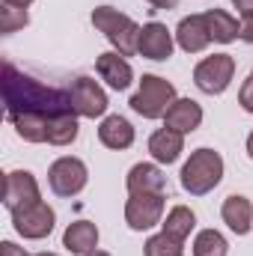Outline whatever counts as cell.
<instances>
[{
    "label": "cell",
    "mask_w": 253,
    "mask_h": 256,
    "mask_svg": "<svg viewBox=\"0 0 253 256\" xmlns=\"http://www.w3.org/2000/svg\"><path fill=\"white\" fill-rule=\"evenodd\" d=\"M96 72H98V78H102L110 90H116V92H122V90H128V86L134 84V68H131V63H128L122 54H116V51L102 54V57L96 60Z\"/></svg>",
    "instance_id": "4fadbf2b"
},
{
    "label": "cell",
    "mask_w": 253,
    "mask_h": 256,
    "mask_svg": "<svg viewBox=\"0 0 253 256\" xmlns=\"http://www.w3.org/2000/svg\"><path fill=\"white\" fill-rule=\"evenodd\" d=\"M164 194H131L126 202V224L134 232H146L164 224Z\"/></svg>",
    "instance_id": "8992f818"
},
{
    "label": "cell",
    "mask_w": 253,
    "mask_h": 256,
    "mask_svg": "<svg viewBox=\"0 0 253 256\" xmlns=\"http://www.w3.org/2000/svg\"><path fill=\"white\" fill-rule=\"evenodd\" d=\"M86 182H90V170H86V164L80 161V158H74V155H63V158H57L54 164H51V170H48V185H51V191L57 194V196H78V194L86 188Z\"/></svg>",
    "instance_id": "52a82bcc"
},
{
    "label": "cell",
    "mask_w": 253,
    "mask_h": 256,
    "mask_svg": "<svg viewBox=\"0 0 253 256\" xmlns=\"http://www.w3.org/2000/svg\"><path fill=\"white\" fill-rule=\"evenodd\" d=\"M146 3H149L155 12H161V9H167V12H170V9H176V6H179V0H146Z\"/></svg>",
    "instance_id": "f546056e"
},
{
    "label": "cell",
    "mask_w": 253,
    "mask_h": 256,
    "mask_svg": "<svg viewBox=\"0 0 253 256\" xmlns=\"http://www.w3.org/2000/svg\"><path fill=\"white\" fill-rule=\"evenodd\" d=\"M33 256H57V254H48V250H45V254H33Z\"/></svg>",
    "instance_id": "e575fe53"
},
{
    "label": "cell",
    "mask_w": 253,
    "mask_h": 256,
    "mask_svg": "<svg viewBox=\"0 0 253 256\" xmlns=\"http://www.w3.org/2000/svg\"><path fill=\"white\" fill-rule=\"evenodd\" d=\"M176 45L185 54H202L212 45V33H208L206 15H188V18L179 21V27H176Z\"/></svg>",
    "instance_id": "7c38bea8"
},
{
    "label": "cell",
    "mask_w": 253,
    "mask_h": 256,
    "mask_svg": "<svg viewBox=\"0 0 253 256\" xmlns=\"http://www.w3.org/2000/svg\"><path fill=\"white\" fill-rule=\"evenodd\" d=\"M182 152H185V134L173 128H158L149 137V155L155 158V164H176Z\"/></svg>",
    "instance_id": "2e32d148"
},
{
    "label": "cell",
    "mask_w": 253,
    "mask_h": 256,
    "mask_svg": "<svg viewBox=\"0 0 253 256\" xmlns=\"http://www.w3.org/2000/svg\"><path fill=\"white\" fill-rule=\"evenodd\" d=\"M6 6H18V9H30L33 6V0H3Z\"/></svg>",
    "instance_id": "1f68e13d"
},
{
    "label": "cell",
    "mask_w": 253,
    "mask_h": 256,
    "mask_svg": "<svg viewBox=\"0 0 253 256\" xmlns=\"http://www.w3.org/2000/svg\"><path fill=\"white\" fill-rule=\"evenodd\" d=\"M248 158L253 161V131H250V137H248Z\"/></svg>",
    "instance_id": "d6a6232c"
},
{
    "label": "cell",
    "mask_w": 253,
    "mask_h": 256,
    "mask_svg": "<svg viewBox=\"0 0 253 256\" xmlns=\"http://www.w3.org/2000/svg\"><path fill=\"white\" fill-rule=\"evenodd\" d=\"M200 126H202V108L194 98H176L164 116V128H173L179 134H190Z\"/></svg>",
    "instance_id": "ac0fdd59"
},
{
    "label": "cell",
    "mask_w": 253,
    "mask_h": 256,
    "mask_svg": "<svg viewBox=\"0 0 253 256\" xmlns=\"http://www.w3.org/2000/svg\"><path fill=\"white\" fill-rule=\"evenodd\" d=\"M194 230H196V214L190 212L188 206H173L167 220L161 224V232H167V236H173L179 242H188Z\"/></svg>",
    "instance_id": "44dd1931"
},
{
    "label": "cell",
    "mask_w": 253,
    "mask_h": 256,
    "mask_svg": "<svg viewBox=\"0 0 253 256\" xmlns=\"http://www.w3.org/2000/svg\"><path fill=\"white\" fill-rule=\"evenodd\" d=\"M3 104H6V120L12 116H45L54 120L60 114L74 110L72 104V92L60 90V86H48L42 80H36L33 74H24L21 68H15L12 63H3Z\"/></svg>",
    "instance_id": "6da1fadb"
},
{
    "label": "cell",
    "mask_w": 253,
    "mask_h": 256,
    "mask_svg": "<svg viewBox=\"0 0 253 256\" xmlns=\"http://www.w3.org/2000/svg\"><path fill=\"white\" fill-rule=\"evenodd\" d=\"M232 6H236L242 15H250L253 12V0H232Z\"/></svg>",
    "instance_id": "4dcf8cb0"
},
{
    "label": "cell",
    "mask_w": 253,
    "mask_h": 256,
    "mask_svg": "<svg viewBox=\"0 0 253 256\" xmlns=\"http://www.w3.org/2000/svg\"><path fill=\"white\" fill-rule=\"evenodd\" d=\"M9 122H12L15 131H18L21 140H27V143H48L51 120H45V116H33V114H24V116H12Z\"/></svg>",
    "instance_id": "603a6c76"
},
{
    "label": "cell",
    "mask_w": 253,
    "mask_h": 256,
    "mask_svg": "<svg viewBox=\"0 0 253 256\" xmlns=\"http://www.w3.org/2000/svg\"><path fill=\"white\" fill-rule=\"evenodd\" d=\"M238 104H242L248 114H253V74L242 84V90H238Z\"/></svg>",
    "instance_id": "4316f807"
},
{
    "label": "cell",
    "mask_w": 253,
    "mask_h": 256,
    "mask_svg": "<svg viewBox=\"0 0 253 256\" xmlns=\"http://www.w3.org/2000/svg\"><path fill=\"white\" fill-rule=\"evenodd\" d=\"M176 98H179V96H176V86H173L170 80H164V78H158V74H143V78H140V90L131 96L128 104H131V110H134L137 116H143V120H164Z\"/></svg>",
    "instance_id": "277c9868"
},
{
    "label": "cell",
    "mask_w": 253,
    "mask_h": 256,
    "mask_svg": "<svg viewBox=\"0 0 253 256\" xmlns=\"http://www.w3.org/2000/svg\"><path fill=\"white\" fill-rule=\"evenodd\" d=\"M68 92H72L74 114H78L80 120H98V116H104L108 108H110L104 86H102L98 80H92V78H78Z\"/></svg>",
    "instance_id": "30bf717a"
},
{
    "label": "cell",
    "mask_w": 253,
    "mask_h": 256,
    "mask_svg": "<svg viewBox=\"0 0 253 256\" xmlns=\"http://www.w3.org/2000/svg\"><path fill=\"white\" fill-rule=\"evenodd\" d=\"M232 78H236V57H230V54L206 57L194 68V84L206 96H224L230 90Z\"/></svg>",
    "instance_id": "5b68a950"
},
{
    "label": "cell",
    "mask_w": 253,
    "mask_h": 256,
    "mask_svg": "<svg viewBox=\"0 0 253 256\" xmlns=\"http://www.w3.org/2000/svg\"><path fill=\"white\" fill-rule=\"evenodd\" d=\"M190 250H194V256H226L230 254V242L218 230H200Z\"/></svg>",
    "instance_id": "cb8c5ba5"
},
{
    "label": "cell",
    "mask_w": 253,
    "mask_h": 256,
    "mask_svg": "<svg viewBox=\"0 0 253 256\" xmlns=\"http://www.w3.org/2000/svg\"><path fill=\"white\" fill-rule=\"evenodd\" d=\"M220 214H224V224H226L236 236H248L253 230V202L248 196H242V194L226 196Z\"/></svg>",
    "instance_id": "d6986e66"
},
{
    "label": "cell",
    "mask_w": 253,
    "mask_h": 256,
    "mask_svg": "<svg viewBox=\"0 0 253 256\" xmlns=\"http://www.w3.org/2000/svg\"><path fill=\"white\" fill-rule=\"evenodd\" d=\"M143 256H185V242H179L167 232L149 236L143 244Z\"/></svg>",
    "instance_id": "d4e9b609"
},
{
    "label": "cell",
    "mask_w": 253,
    "mask_h": 256,
    "mask_svg": "<svg viewBox=\"0 0 253 256\" xmlns=\"http://www.w3.org/2000/svg\"><path fill=\"white\" fill-rule=\"evenodd\" d=\"M0 256H30L24 248H18L15 242H0Z\"/></svg>",
    "instance_id": "f1b7e54d"
},
{
    "label": "cell",
    "mask_w": 253,
    "mask_h": 256,
    "mask_svg": "<svg viewBox=\"0 0 253 256\" xmlns=\"http://www.w3.org/2000/svg\"><path fill=\"white\" fill-rule=\"evenodd\" d=\"M27 24H30L27 9H18V6H6L3 3V9H0V33L3 36H12V33L24 30Z\"/></svg>",
    "instance_id": "484cf974"
},
{
    "label": "cell",
    "mask_w": 253,
    "mask_h": 256,
    "mask_svg": "<svg viewBox=\"0 0 253 256\" xmlns=\"http://www.w3.org/2000/svg\"><path fill=\"white\" fill-rule=\"evenodd\" d=\"M238 39L248 42V45H253V12L242 18V33H238Z\"/></svg>",
    "instance_id": "83f0119b"
},
{
    "label": "cell",
    "mask_w": 253,
    "mask_h": 256,
    "mask_svg": "<svg viewBox=\"0 0 253 256\" xmlns=\"http://www.w3.org/2000/svg\"><path fill=\"white\" fill-rule=\"evenodd\" d=\"M128 194H164L167 191V176L158 164H134L126 176Z\"/></svg>",
    "instance_id": "5bb4252c"
},
{
    "label": "cell",
    "mask_w": 253,
    "mask_h": 256,
    "mask_svg": "<svg viewBox=\"0 0 253 256\" xmlns=\"http://www.w3.org/2000/svg\"><path fill=\"white\" fill-rule=\"evenodd\" d=\"M98 226L92 220H74L68 224L63 232V248L72 256H86L92 250H98Z\"/></svg>",
    "instance_id": "9a60e30c"
},
{
    "label": "cell",
    "mask_w": 253,
    "mask_h": 256,
    "mask_svg": "<svg viewBox=\"0 0 253 256\" xmlns=\"http://www.w3.org/2000/svg\"><path fill=\"white\" fill-rule=\"evenodd\" d=\"M206 15V24H208V33H212V42H218V45H230V42H236L238 39V33H242V24H238V18H232L226 9H208V12H202Z\"/></svg>",
    "instance_id": "ffe728a7"
},
{
    "label": "cell",
    "mask_w": 253,
    "mask_h": 256,
    "mask_svg": "<svg viewBox=\"0 0 253 256\" xmlns=\"http://www.w3.org/2000/svg\"><path fill=\"white\" fill-rule=\"evenodd\" d=\"M12 226H15V232H18L21 238H27V242H42V238H48V236L54 232V226H57V212H54L48 202H36V206H30V208H24V212H15V214H12Z\"/></svg>",
    "instance_id": "ba28073f"
},
{
    "label": "cell",
    "mask_w": 253,
    "mask_h": 256,
    "mask_svg": "<svg viewBox=\"0 0 253 256\" xmlns=\"http://www.w3.org/2000/svg\"><path fill=\"white\" fill-rule=\"evenodd\" d=\"M250 74H253V72H250Z\"/></svg>",
    "instance_id": "d590c367"
},
{
    "label": "cell",
    "mask_w": 253,
    "mask_h": 256,
    "mask_svg": "<svg viewBox=\"0 0 253 256\" xmlns=\"http://www.w3.org/2000/svg\"><path fill=\"white\" fill-rule=\"evenodd\" d=\"M86 256H110L108 250H92V254H86Z\"/></svg>",
    "instance_id": "836d02e7"
},
{
    "label": "cell",
    "mask_w": 253,
    "mask_h": 256,
    "mask_svg": "<svg viewBox=\"0 0 253 256\" xmlns=\"http://www.w3.org/2000/svg\"><path fill=\"white\" fill-rule=\"evenodd\" d=\"M179 182H182V191L190 194V196L212 194L224 182V158H220V152H214L208 146L190 152V158L185 161V167H182Z\"/></svg>",
    "instance_id": "3957f363"
},
{
    "label": "cell",
    "mask_w": 253,
    "mask_h": 256,
    "mask_svg": "<svg viewBox=\"0 0 253 256\" xmlns=\"http://www.w3.org/2000/svg\"><path fill=\"white\" fill-rule=\"evenodd\" d=\"M92 24H96L98 33H104V39L114 45L116 54H122V57H134L137 54L143 27L131 15L114 9V6H96L92 9Z\"/></svg>",
    "instance_id": "7a4b0ae2"
},
{
    "label": "cell",
    "mask_w": 253,
    "mask_h": 256,
    "mask_svg": "<svg viewBox=\"0 0 253 256\" xmlns=\"http://www.w3.org/2000/svg\"><path fill=\"white\" fill-rule=\"evenodd\" d=\"M98 140H102V146H108L114 152H126V149L134 146V126L120 114L104 116L102 126H98Z\"/></svg>",
    "instance_id": "e0dca14e"
},
{
    "label": "cell",
    "mask_w": 253,
    "mask_h": 256,
    "mask_svg": "<svg viewBox=\"0 0 253 256\" xmlns=\"http://www.w3.org/2000/svg\"><path fill=\"white\" fill-rule=\"evenodd\" d=\"M78 114L68 110V114H60L51 120V128H48V143L51 146H72L80 134V126H78Z\"/></svg>",
    "instance_id": "7402d4cb"
},
{
    "label": "cell",
    "mask_w": 253,
    "mask_h": 256,
    "mask_svg": "<svg viewBox=\"0 0 253 256\" xmlns=\"http://www.w3.org/2000/svg\"><path fill=\"white\" fill-rule=\"evenodd\" d=\"M42 202V191L39 182L30 170H12L6 173V185H3V206L9 208V214L24 212L30 206Z\"/></svg>",
    "instance_id": "9c48e42d"
},
{
    "label": "cell",
    "mask_w": 253,
    "mask_h": 256,
    "mask_svg": "<svg viewBox=\"0 0 253 256\" xmlns=\"http://www.w3.org/2000/svg\"><path fill=\"white\" fill-rule=\"evenodd\" d=\"M173 48H176V42H173V33L167 30V24H161V21H149V24H143L140 48H137V54H140L143 60L167 63V60L173 57Z\"/></svg>",
    "instance_id": "8fae6325"
}]
</instances>
